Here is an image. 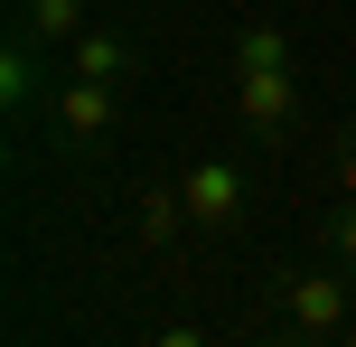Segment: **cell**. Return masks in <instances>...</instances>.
I'll use <instances>...</instances> for the list:
<instances>
[{
    "label": "cell",
    "mask_w": 356,
    "mask_h": 347,
    "mask_svg": "<svg viewBox=\"0 0 356 347\" xmlns=\"http://www.w3.org/2000/svg\"><path fill=\"white\" fill-rule=\"evenodd\" d=\"M178 197H188L197 225H234V207H244V169L207 160V169H188V179H178Z\"/></svg>",
    "instance_id": "6da1fadb"
},
{
    "label": "cell",
    "mask_w": 356,
    "mask_h": 347,
    "mask_svg": "<svg viewBox=\"0 0 356 347\" xmlns=\"http://www.w3.org/2000/svg\"><path fill=\"white\" fill-rule=\"evenodd\" d=\"M244 66H291V38L282 29H244Z\"/></svg>",
    "instance_id": "ba28073f"
},
{
    "label": "cell",
    "mask_w": 356,
    "mask_h": 347,
    "mask_svg": "<svg viewBox=\"0 0 356 347\" xmlns=\"http://www.w3.org/2000/svg\"><path fill=\"white\" fill-rule=\"evenodd\" d=\"M122 66H131V47H122V38H75V75H94V85H113Z\"/></svg>",
    "instance_id": "8992f818"
},
{
    "label": "cell",
    "mask_w": 356,
    "mask_h": 347,
    "mask_svg": "<svg viewBox=\"0 0 356 347\" xmlns=\"http://www.w3.org/2000/svg\"><path fill=\"white\" fill-rule=\"evenodd\" d=\"M56 131H66V141H94V131H113V85L75 75V85L56 94Z\"/></svg>",
    "instance_id": "3957f363"
},
{
    "label": "cell",
    "mask_w": 356,
    "mask_h": 347,
    "mask_svg": "<svg viewBox=\"0 0 356 347\" xmlns=\"http://www.w3.org/2000/svg\"><path fill=\"white\" fill-rule=\"evenodd\" d=\"M291 319H300L309 338L347 329V291H338V282H328V273H300V282H291Z\"/></svg>",
    "instance_id": "277c9868"
},
{
    "label": "cell",
    "mask_w": 356,
    "mask_h": 347,
    "mask_svg": "<svg viewBox=\"0 0 356 347\" xmlns=\"http://www.w3.org/2000/svg\"><path fill=\"white\" fill-rule=\"evenodd\" d=\"M29 38L75 47V38H85V0H29Z\"/></svg>",
    "instance_id": "5b68a950"
},
{
    "label": "cell",
    "mask_w": 356,
    "mask_h": 347,
    "mask_svg": "<svg viewBox=\"0 0 356 347\" xmlns=\"http://www.w3.org/2000/svg\"><path fill=\"white\" fill-rule=\"evenodd\" d=\"M234 113H244L253 131H282L291 122V66H244L234 75Z\"/></svg>",
    "instance_id": "7a4b0ae2"
},
{
    "label": "cell",
    "mask_w": 356,
    "mask_h": 347,
    "mask_svg": "<svg viewBox=\"0 0 356 347\" xmlns=\"http://www.w3.org/2000/svg\"><path fill=\"white\" fill-rule=\"evenodd\" d=\"M178 216H188V197H169V188H150V197H141V235H150V244H169Z\"/></svg>",
    "instance_id": "52a82bcc"
},
{
    "label": "cell",
    "mask_w": 356,
    "mask_h": 347,
    "mask_svg": "<svg viewBox=\"0 0 356 347\" xmlns=\"http://www.w3.org/2000/svg\"><path fill=\"white\" fill-rule=\"evenodd\" d=\"M338 244H347V254H356V207H347V225H338Z\"/></svg>",
    "instance_id": "9c48e42d"
},
{
    "label": "cell",
    "mask_w": 356,
    "mask_h": 347,
    "mask_svg": "<svg viewBox=\"0 0 356 347\" xmlns=\"http://www.w3.org/2000/svg\"><path fill=\"white\" fill-rule=\"evenodd\" d=\"M347 197H356V150H347Z\"/></svg>",
    "instance_id": "30bf717a"
}]
</instances>
